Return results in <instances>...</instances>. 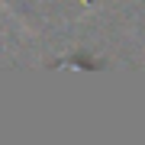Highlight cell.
Segmentation results:
<instances>
[{"label": "cell", "instance_id": "obj_1", "mask_svg": "<svg viewBox=\"0 0 145 145\" xmlns=\"http://www.w3.org/2000/svg\"><path fill=\"white\" fill-rule=\"evenodd\" d=\"M0 3H3V7H7V0H0Z\"/></svg>", "mask_w": 145, "mask_h": 145}]
</instances>
